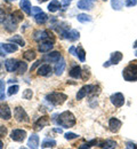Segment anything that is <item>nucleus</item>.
Wrapping results in <instances>:
<instances>
[{
    "mask_svg": "<svg viewBox=\"0 0 137 149\" xmlns=\"http://www.w3.org/2000/svg\"><path fill=\"white\" fill-rule=\"evenodd\" d=\"M9 41H10V42H14V44H16V45H19V46H22V47L25 46V41H24V39H23L22 36H20V35H16V36H14V37H10L9 38Z\"/></svg>",
    "mask_w": 137,
    "mask_h": 149,
    "instance_id": "nucleus-25",
    "label": "nucleus"
},
{
    "mask_svg": "<svg viewBox=\"0 0 137 149\" xmlns=\"http://www.w3.org/2000/svg\"><path fill=\"white\" fill-rule=\"evenodd\" d=\"M10 138H12V140H14L16 142H22L26 138V131L20 130V129L13 130V132L10 133Z\"/></svg>",
    "mask_w": 137,
    "mask_h": 149,
    "instance_id": "nucleus-9",
    "label": "nucleus"
},
{
    "mask_svg": "<svg viewBox=\"0 0 137 149\" xmlns=\"http://www.w3.org/2000/svg\"><path fill=\"white\" fill-rule=\"evenodd\" d=\"M81 78H82L83 80H88V79L90 78V71H89L87 68H85V70L81 71Z\"/></svg>",
    "mask_w": 137,
    "mask_h": 149,
    "instance_id": "nucleus-36",
    "label": "nucleus"
},
{
    "mask_svg": "<svg viewBox=\"0 0 137 149\" xmlns=\"http://www.w3.org/2000/svg\"><path fill=\"white\" fill-rule=\"evenodd\" d=\"M125 5H126L127 7H133V6H136L137 0H126Z\"/></svg>",
    "mask_w": 137,
    "mask_h": 149,
    "instance_id": "nucleus-43",
    "label": "nucleus"
},
{
    "mask_svg": "<svg viewBox=\"0 0 137 149\" xmlns=\"http://www.w3.org/2000/svg\"><path fill=\"white\" fill-rule=\"evenodd\" d=\"M126 148H128V149H131V148H134V149H137V145H135V143H133V142H127L126 143Z\"/></svg>",
    "mask_w": 137,
    "mask_h": 149,
    "instance_id": "nucleus-47",
    "label": "nucleus"
},
{
    "mask_svg": "<svg viewBox=\"0 0 137 149\" xmlns=\"http://www.w3.org/2000/svg\"><path fill=\"white\" fill-rule=\"evenodd\" d=\"M5 65H6V69L8 72H14V71H17L20 61H17L16 58H8V60H6Z\"/></svg>",
    "mask_w": 137,
    "mask_h": 149,
    "instance_id": "nucleus-10",
    "label": "nucleus"
},
{
    "mask_svg": "<svg viewBox=\"0 0 137 149\" xmlns=\"http://www.w3.org/2000/svg\"><path fill=\"white\" fill-rule=\"evenodd\" d=\"M122 77L127 81H136L137 80V61H131L129 64L122 70Z\"/></svg>",
    "mask_w": 137,
    "mask_h": 149,
    "instance_id": "nucleus-2",
    "label": "nucleus"
},
{
    "mask_svg": "<svg viewBox=\"0 0 137 149\" xmlns=\"http://www.w3.org/2000/svg\"><path fill=\"white\" fill-rule=\"evenodd\" d=\"M61 6H62V3L57 1V0H53V1H50V3L48 5V10L50 12V13H55V12H57L59 8H61Z\"/></svg>",
    "mask_w": 137,
    "mask_h": 149,
    "instance_id": "nucleus-23",
    "label": "nucleus"
},
{
    "mask_svg": "<svg viewBox=\"0 0 137 149\" xmlns=\"http://www.w3.org/2000/svg\"><path fill=\"white\" fill-rule=\"evenodd\" d=\"M52 74V67L49 64H42L38 69V74L39 76H49Z\"/></svg>",
    "mask_w": 137,
    "mask_h": 149,
    "instance_id": "nucleus-21",
    "label": "nucleus"
},
{
    "mask_svg": "<svg viewBox=\"0 0 137 149\" xmlns=\"http://www.w3.org/2000/svg\"><path fill=\"white\" fill-rule=\"evenodd\" d=\"M65 67H66V62H65V60L63 57H61V60H59V62L56 63V65H55V74H57V76H61V74L64 72Z\"/></svg>",
    "mask_w": 137,
    "mask_h": 149,
    "instance_id": "nucleus-19",
    "label": "nucleus"
},
{
    "mask_svg": "<svg viewBox=\"0 0 137 149\" xmlns=\"http://www.w3.org/2000/svg\"><path fill=\"white\" fill-rule=\"evenodd\" d=\"M71 2H72V0H62V2H61V3H62V6H63L64 8H66Z\"/></svg>",
    "mask_w": 137,
    "mask_h": 149,
    "instance_id": "nucleus-48",
    "label": "nucleus"
},
{
    "mask_svg": "<svg viewBox=\"0 0 137 149\" xmlns=\"http://www.w3.org/2000/svg\"><path fill=\"white\" fill-rule=\"evenodd\" d=\"M0 55L1 56H5L6 55V52L2 49V47H1V44H0Z\"/></svg>",
    "mask_w": 137,
    "mask_h": 149,
    "instance_id": "nucleus-50",
    "label": "nucleus"
},
{
    "mask_svg": "<svg viewBox=\"0 0 137 149\" xmlns=\"http://www.w3.org/2000/svg\"><path fill=\"white\" fill-rule=\"evenodd\" d=\"M12 15H13V17L15 19V21H16V22H17V21H22V19H23V15H22V13H21L20 10L14 12Z\"/></svg>",
    "mask_w": 137,
    "mask_h": 149,
    "instance_id": "nucleus-39",
    "label": "nucleus"
},
{
    "mask_svg": "<svg viewBox=\"0 0 137 149\" xmlns=\"http://www.w3.org/2000/svg\"><path fill=\"white\" fill-rule=\"evenodd\" d=\"M79 37H80V33H79V31L77 30H70V31H67V35H66V39H69L70 41H76V40H78Z\"/></svg>",
    "mask_w": 137,
    "mask_h": 149,
    "instance_id": "nucleus-24",
    "label": "nucleus"
},
{
    "mask_svg": "<svg viewBox=\"0 0 137 149\" xmlns=\"http://www.w3.org/2000/svg\"><path fill=\"white\" fill-rule=\"evenodd\" d=\"M0 68H1V63H0Z\"/></svg>",
    "mask_w": 137,
    "mask_h": 149,
    "instance_id": "nucleus-55",
    "label": "nucleus"
},
{
    "mask_svg": "<svg viewBox=\"0 0 137 149\" xmlns=\"http://www.w3.org/2000/svg\"><path fill=\"white\" fill-rule=\"evenodd\" d=\"M77 56H78V58L81 62L86 61V52H85V49L82 47H78L77 48Z\"/></svg>",
    "mask_w": 137,
    "mask_h": 149,
    "instance_id": "nucleus-32",
    "label": "nucleus"
},
{
    "mask_svg": "<svg viewBox=\"0 0 137 149\" xmlns=\"http://www.w3.org/2000/svg\"><path fill=\"white\" fill-rule=\"evenodd\" d=\"M122 53L121 52H113L112 54H111V57H110V61H107V62H105L104 64H103V67L104 68H107V67H110V65H112V64H118L121 60H122Z\"/></svg>",
    "mask_w": 137,
    "mask_h": 149,
    "instance_id": "nucleus-6",
    "label": "nucleus"
},
{
    "mask_svg": "<svg viewBox=\"0 0 137 149\" xmlns=\"http://www.w3.org/2000/svg\"><path fill=\"white\" fill-rule=\"evenodd\" d=\"M111 6L114 10H121L123 7V1L122 0H111Z\"/></svg>",
    "mask_w": 137,
    "mask_h": 149,
    "instance_id": "nucleus-29",
    "label": "nucleus"
},
{
    "mask_svg": "<svg viewBox=\"0 0 137 149\" xmlns=\"http://www.w3.org/2000/svg\"><path fill=\"white\" fill-rule=\"evenodd\" d=\"M133 47H135V48H136V47H137V40H136V41H135V42H134V45H133Z\"/></svg>",
    "mask_w": 137,
    "mask_h": 149,
    "instance_id": "nucleus-52",
    "label": "nucleus"
},
{
    "mask_svg": "<svg viewBox=\"0 0 137 149\" xmlns=\"http://www.w3.org/2000/svg\"><path fill=\"white\" fill-rule=\"evenodd\" d=\"M49 123H50L49 117H48V116H42V117H40L39 119L34 123L33 129L36 131H40V130H42L43 127H46L47 125H49Z\"/></svg>",
    "mask_w": 137,
    "mask_h": 149,
    "instance_id": "nucleus-11",
    "label": "nucleus"
},
{
    "mask_svg": "<svg viewBox=\"0 0 137 149\" xmlns=\"http://www.w3.org/2000/svg\"><path fill=\"white\" fill-rule=\"evenodd\" d=\"M0 100H5V81L0 79Z\"/></svg>",
    "mask_w": 137,
    "mask_h": 149,
    "instance_id": "nucleus-37",
    "label": "nucleus"
},
{
    "mask_svg": "<svg viewBox=\"0 0 137 149\" xmlns=\"http://www.w3.org/2000/svg\"><path fill=\"white\" fill-rule=\"evenodd\" d=\"M135 56H136V57H137V51H136V52H135Z\"/></svg>",
    "mask_w": 137,
    "mask_h": 149,
    "instance_id": "nucleus-54",
    "label": "nucleus"
},
{
    "mask_svg": "<svg viewBox=\"0 0 137 149\" xmlns=\"http://www.w3.org/2000/svg\"><path fill=\"white\" fill-rule=\"evenodd\" d=\"M97 143V141L96 140H92L90 142H88V143H86V145H82L81 147H80V149H83V148H90V147H93L94 145H96Z\"/></svg>",
    "mask_w": 137,
    "mask_h": 149,
    "instance_id": "nucleus-41",
    "label": "nucleus"
},
{
    "mask_svg": "<svg viewBox=\"0 0 137 149\" xmlns=\"http://www.w3.org/2000/svg\"><path fill=\"white\" fill-rule=\"evenodd\" d=\"M40 63H41V61H37V62L34 63V65H33V67H31V71H33V70L36 69V67H37V65H39Z\"/></svg>",
    "mask_w": 137,
    "mask_h": 149,
    "instance_id": "nucleus-49",
    "label": "nucleus"
},
{
    "mask_svg": "<svg viewBox=\"0 0 137 149\" xmlns=\"http://www.w3.org/2000/svg\"><path fill=\"white\" fill-rule=\"evenodd\" d=\"M45 1H47V0H38V2H40V3L41 2H45Z\"/></svg>",
    "mask_w": 137,
    "mask_h": 149,
    "instance_id": "nucleus-53",
    "label": "nucleus"
},
{
    "mask_svg": "<svg viewBox=\"0 0 137 149\" xmlns=\"http://www.w3.org/2000/svg\"><path fill=\"white\" fill-rule=\"evenodd\" d=\"M3 148V143H2V141L0 140V149H2Z\"/></svg>",
    "mask_w": 137,
    "mask_h": 149,
    "instance_id": "nucleus-51",
    "label": "nucleus"
},
{
    "mask_svg": "<svg viewBox=\"0 0 137 149\" xmlns=\"http://www.w3.org/2000/svg\"><path fill=\"white\" fill-rule=\"evenodd\" d=\"M20 7L25 14L31 15V8H32V7H31V2H30L29 0H21Z\"/></svg>",
    "mask_w": 137,
    "mask_h": 149,
    "instance_id": "nucleus-20",
    "label": "nucleus"
},
{
    "mask_svg": "<svg viewBox=\"0 0 137 149\" xmlns=\"http://www.w3.org/2000/svg\"><path fill=\"white\" fill-rule=\"evenodd\" d=\"M56 122L59 126L70 129V127H73L76 125L77 119H76V116L71 111H63L59 115V118Z\"/></svg>",
    "mask_w": 137,
    "mask_h": 149,
    "instance_id": "nucleus-1",
    "label": "nucleus"
},
{
    "mask_svg": "<svg viewBox=\"0 0 137 149\" xmlns=\"http://www.w3.org/2000/svg\"><path fill=\"white\" fill-rule=\"evenodd\" d=\"M77 19L81 23H86V22H90L92 21V16H89L87 14H78Z\"/></svg>",
    "mask_w": 137,
    "mask_h": 149,
    "instance_id": "nucleus-33",
    "label": "nucleus"
},
{
    "mask_svg": "<svg viewBox=\"0 0 137 149\" xmlns=\"http://www.w3.org/2000/svg\"><path fill=\"white\" fill-rule=\"evenodd\" d=\"M110 101H111V103H112L114 107L120 108V107H122L123 103H125V96H123L122 93H114L110 96Z\"/></svg>",
    "mask_w": 137,
    "mask_h": 149,
    "instance_id": "nucleus-5",
    "label": "nucleus"
},
{
    "mask_svg": "<svg viewBox=\"0 0 137 149\" xmlns=\"http://www.w3.org/2000/svg\"><path fill=\"white\" fill-rule=\"evenodd\" d=\"M19 90H20V86H19V85L10 86V87L8 88V95H14V94H16L19 92Z\"/></svg>",
    "mask_w": 137,
    "mask_h": 149,
    "instance_id": "nucleus-38",
    "label": "nucleus"
},
{
    "mask_svg": "<svg viewBox=\"0 0 137 149\" xmlns=\"http://www.w3.org/2000/svg\"><path fill=\"white\" fill-rule=\"evenodd\" d=\"M23 57H24L25 60H28V61H32V60H34V58L37 57V54H36L34 51L29 49V51H26V52L23 53Z\"/></svg>",
    "mask_w": 137,
    "mask_h": 149,
    "instance_id": "nucleus-28",
    "label": "nucleus"
},
{
    "mask_svg": "<svg viewBox=\"0 0 137 149\" xmlns=\"http://www.w3.org/2000/svg\"><path fill=\"white\" fill-rule=\"evenodd\" d=\"M81 71H82V69H81L79 65H76V67H73V68L70 70V76H71L72 78L78 79L79 77H81Z\"/></svg>",
    "mask_w": 137,
    "mask_h": 149,
    "instance_id": "nucleus-26",
    "label": "nucleus"
},
{
    "mask_svg": "<svg viewBox=\"0 0 137 149\" xmlns=\"http://www.w3.org/2000/svg\"><path fill=\"white\" fill-rule=\"evenodd\" d=\"M101 148H117V142L112 141V140H107L105 142H102L99 145Z\"/></svg>",
    "mask_w": 137,
    "mask_h": 149,
    "instance_id": "nucleus-30",
    "label": "nucleus"
},
{
    "mask_svg": "<svg viewBox=\"0 0 137 149\" xmlns=\"http://www.w3.org/2000/svg\"><path fill=\"white\" fill-rule=\"evenodd\" d=\"M34 19H36V22H37L38 24H43V23H46V22H47L48 16H47L43 12H41V13L37 14V15L34 16Z\"/></svg>",
    "mask_w": 137,
    "mask_h": 149,
    "instance_id": "nucleus-27",
    "label": "nucleus"
},
{
    "mask_svg": "<svg viewBox=\"0 0 137 149\" xmlns=\"http://www.w3.org/2000/svg\"><path fill=\"white\" fill-rule=\"evenodd\" d=\"M54 47V44L53 41H49V40H43V41H40L39 46H38V49L41 53H48L53 49Z\"/></svg>",
    "mask_w": 137,
    "mask_h": 149,
    "instance_id": "nucleus-14",
    "label": "nucleus"
},
{
    "mask_svg": "<svg viewBox=\"0 0 137 149\" xmlns=\"http://www.w3.org/2000/svg\"><path fill=\"white\" fill-rule=\"evenodd\" d=\"M79 9H85V10H90L94 8V3L92 2V0H80L77 3Z\"/></svg>",
    "mask_w": 137,
    "mask_h": 149,
    "instance_id": "nucleus-17",
    "label": "nucleus"
},
{
    "mask_svg": "<svg viewBox=\"0 0 137 149\" xmlns=\"http://www.w3.org/2000/svg\"><path fill=\"white\" fill-rule=\"evenodd\" d=\"M3 26H5V29H6L8 32H14V31L17 29L16 21L13 17V15L6 17V19L3 21Z\"/></svg>",
    "mask_w": 137,
    "mask_h": 149,
    "instance_id": "nucleus-7",
    "label": "nucleus"
},
{
    "mask_svg": "<svg viewBox=\"0 0 137 149\" xmlns=\"http://www.w3.org/2000/svg\"><path fill=\"white\" fill-rule=\"evenodd\" d=\"M104 1H106V0H104Z\"/></svg>",
    "mask_w": 137,
    "mask_h": 149,
    "instance_id": "nucleus-57",
    "label": "nucleus"
},
{
    "mask_svg": "<svg viewBox=\"0 0 137 149\" xmlns=\"http://www.w3.org/2000/svg\"><path fill=\"white\" fill-rule=\"evenodd\" d=\"M14 117L20 123H29L30 122V118H29L28 113L22 107H16L14 109Z\"/></svg>",
    "mask_w": 137,
    "mask_h": 149,
    "instance_id": "nucleus-4",
    "label": "nucleus"
},
{
    "mask_svg": "<svg viewBox=\"0 0 137 149\" xmlns=\"http://www.w3.org/2000/svg\"><path fill=\"white\" fill-rule=\"evenodd\" d=\"M78 136H79L78 134L72 133V132H67V133H65V139H66V140H72V139H76V138H78Z\"/></svg>",
    "mask_w": 137,
    "mask_h": 149,
    "instance_id": "nucleus-40",
    "label": "nucleus"
},
{
    "mask_svg": "<svg viewBox=\"0 0 137 149\" xmlns=\"http://www.w3.org/2000/svg\"><path fill=\"white\" fill-rule=\"evenodd\" d=\"M0 118L3 120H8L12 118V111L7 103H0Z\"/></svg>",
    "mask_w": 137,
    "mask_h": 149,
    "instance_id": "nucleus-8",
    "label": "nucleus"
},
{
    "mask_svg": "<svg viewBox=\"0 0 137 149\" xmlns=\"http://www.w3.org/2000/svg\"><path fill=\"white\" fill-rule=\"evenodd\" d=\"M7 134V129H6V126H0V136H5Z\"/></svg>",
    "mask_w": 137,
    "mask_h": 149,
    "instance_id": "nucleus-44",
    "label": "nucleus"
},
{
    "mask_svg": "<svg viewBox=\"0 0 137 149\" xmlns=\"http://www.w3.org/2000/svg\"><path fill=\"white\" fill-rule=\"evenodd\" d=\"M50 36H52V33L49 31H47V30H38V31H36L33 33L34 40H37L39 42L40 41H43V40H48Z\"/></svg>",
    "mask_w": 137,
    "mask_h": 149,
    "instance_id": "nucleus-12",
    "label": "nucleus"
},
{
    "mask_svg": "<svg viewBox=\"0 0 137 149\" xmlns=\"http://www.w3.org/2000/svg\"><path fill=\"white\" fill-rule=\"evenodd\" d=\"M28 69V64L25 62H20V65H19V69H17V72L20 74H23Z\"/></svg>",
    "mask_w": 137,
    "mask_h": 149,
    "instance_id": "nucleus-35",
    "label": "nucleus"
},
{
    "mask_svg": "<svg viewBox=\"0 0 137 149\" xmlns=\"http://www.w3.org/2000/svg\"><path fill=\"white\" fill-rule=\"evenodd\" d=\"M92 1H94V0H92Z\"/></svg>",
    "mask_w": 137,
    "mask_h": 149,
    "instance_id": "nucleus-58",
    "label": "nucleus"
},
{
    "mask_svg": "<svg viewBox=\"0 0 137 149\" xmlns=\"http://www.w3.org/2000/svg\"><path fill=\"white\" fill-rule=\"evenodd\" d=\"M41 12H42V10H41V8H39V7H32V8H31V14H32L33 16H36L37 14H39Z\"/></svg>",
    "mask_w": 137,
    "mask_h": 149,
    "instance_id": "nucleus-42",
    "label": "nucleus"
},
{
    "mask_svg": "<svg viewBox=\"0 0 137 149\" xmlns=\"http://www.w3.org/2000/svg\"><path fill=\"white\" fill-rule=\"evenodd\" d=\"M32 96H33V92H32V90H25V91L23 92V95H22V97H23V99H25V100H31V99H32Z\"/></svg>",
    "mask_w": 137,
    "mask_h": 149,
    "instance_id": "nucleus-34",
    "label": "nucleus"
},
{
    "mask_svg": "<svg viewBox=\"0 0 137 149\" xmlns=\"http://www.w3.org/2000/svg\"><path fill=\"white\" fill-rule=\"evenodd\" d=\"M66 99H67V96L64 93H61V92H53V93H49L46 96V100L54 106L63 104L66 101Z\"/></svg>",
    "mask_w": 137,
    "mask_h": 149,
    "instance_id": "nucleus-3",
    "label": "nucleus"
},
{
    "mask_svg": "<svg viewBox=\"0 0 137 149\" xmlns=\"http://www.w3.org/2000/svg\"><path fill=\"white\" fill-rule=\"evenodd\" d=\"M69 53L72 54L73 56H77V48H76L74 46H71V47L69 48Z\"/></svg>",
    "mask_w": 137,
    "mask_h": 149,
    "instance_id": "nucleus-45",
    "label": "nucleus"
},
{
    "mask_svg": "<svg viewBox=\"0 0 137 149\" xmlns=\"http://www.w3.org/2000/svg\"><path fill=\"white\" fill-rule=\"evenodd\" d=\"M1 47L6 53H14L17 51L16 44H1Z\"/></svg>",
    "mask_w": 137,
    "mask_h": 149,
    "instance_id": "nucleus-22",
    "label": "nucleus"
},
{
    "mask_svg": "<svg viewBox=\"0 0 137 149\" xmlns=\"http://www.w3.org/2000/svg\"><path fill=\"white\" fill-rule=\"evenodd\" d=\"M10 1H15V0H10Z\"/></svg>",
    "mask_w": 137,
    "mask_h": 149,
    "instance_id": "nucleus-56",
    "label": "nucleus"
},
{
    "mask_svg": "<svg viewBox=\"0 0 137 149\" xmlns=\"http://www.w3.org/2000/svg\"><path fill=\"white\" fill-rule=\"evenodd\" d=\"M28 147L32 149H37L39 147V136H38L37 134H32V135L29 138Z\"/></svg>",
    "mask_w": 137,
    "mask_h": 149,
    "instance_id": "nucleus-18",
    "label": "nucleus"
},
{
    "mask_svg": "<svg viewBox=\"0 0 137 149\" xmlns=\"http://www.w3.org/2000/svg\"><path fill=\"white\" fill-rule=\"evenodd\" d=\"M5 19H6V14H5V12L0 8V23H3Z\"/></svg>",
    "mask_w": 137,
    "mask_h": 149,
    "instance_id": "nucleus-46",
    "label": "nucleus"
},
{
    "mask_svg": "<svg viewBox=\"0 0 137 149\" xmlns=\"http://www.w3.org/2000/svg\"><path fill=\"white\" fill-rule=\"evenodd\" d=\"M61 53L59 52H50L49 54H46V55L42 57V60L43 61H46V62H59V60H61Z\"/></svg>",
    "mask_w": 137,
    "mask_h": 149,
    "instance_id": "nucleus-15",
    "label": "nucleus"
},
{
    "mask_svg": "<svg viewBox=\"0 0 137 149\" xmlns=\"http://www.w3.org/2000/svg\"><path fill=\"white\" fill-rule=\"evenodd\" d=\"M56 146L55 140H46L41 143V148H54Z\"/></svg>",
    "mask_w": 137,
    "mask_h": 149,
    "instance_id": "nucleus-31",
    "label": "nucleus"
},
{
    "mask_svg": "<svg viewBox=\"0 0 137 149\" xmlns=\"http://www.w3.org/2000/svg\"><path fill=\"white\" fill-rule=\"evenodd\" d=\"M121 126H122V122L120 119H118L116 117L110 118V120H109V127H110L111 132L117 133L118 131L121 129Z\"/></svg>",
    "mask_w": 137,
    "mask_h": 149,
    "instance_id": "nucleus-13",
    "label": "nucleus"
},
{
    "mask_svg": "<svg viewBox=\"0 0 137 149\" xmlns=\"http://www.w3.org/2000/svg\"><path fill=\"white\" fill-rule=\"evenodd\" d=\"M92 87H93V85H85V86H82V87L80 88V91H78V93H77V99H78V100H81V99L86 97L88 94L90 93Z\"/></svg>",
    "mask_w": 137,
    "mask_h": 149,
    "instance_id": "nucleus-16",
    "label": "nucleus"
}]
</instances>
